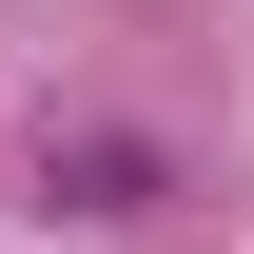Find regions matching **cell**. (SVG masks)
<instances>
[{"mask_svg":"<svg viewBox=\"0 0 254 254\" xmlns=\"http://www.w3.org/2000/svg\"><path fill=\"white\" fill-rule=\"evenodd\" d=\"M59 195H78V215H157V157H137V137H78Z\"/></svg>","mask_w":254,"mask_h":254,"instance_id":"6da1fadb","label":"cell"}]
</instances>
